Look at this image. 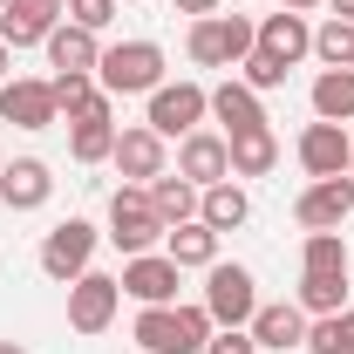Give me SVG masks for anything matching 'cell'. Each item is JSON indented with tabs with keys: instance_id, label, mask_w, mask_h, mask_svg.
Instances as JSON below:
<instances>
[{
	"instance_id": "obj_1",
	"label": "cell",
	"mask_w": 354,
	"mask_h": 354,
	"mask_svg": "<svg viewBox=\"0 0 354 354\" xmlns=\"http://www.w3.org/2000/svg\"><path fill=\"white\" fill-rule=\"evenodd\" d=\"M130 334H136L143 354H205V341H212L218 327H212V313L198 300V307H143Z\"/></svg>"
},
{
	"instance_id": "obj_2",
	"label": "cell",
	"mask_w": 354,
	"mask_h": 354,
	"mask_svg": "<svg viewBox=\"0 0 354 354\" xmlns=\"http://www.w3.org/2000/svg\"><path fill=\"white\" fill-rule=\"evenodd\" d=\"M259 48V21H245V14H205V21H191V35H184V55L198 62V68H239L245 55Z\"/></svg>"
},
{
	"instance_id": "obj_3",
	"label": "cell",
	"mask_w": 354,
	"mask_h": 354,
	"mask_svg": "<svg viewBox=\"0 0 354 354\" xmlns=\"http://www.w3.org/2000/svg\"><path fill=\"white\" fill-rule=\"evenodd\" d=\"M95 82L109 88V95H150V88H164V48H157V41H116V48H102Z\"/></svg>"
},
{
	"instance_id": "obj_4",
	"label": "cell",
	"mask_w": 354,
	"mask_h": 354,
	"mask_svg": "<svg viewBox=\"0 0 354 354\" xmlns=\"http://www.w3.org/2000/svg\"><path fill=\"white\" fill-rule=\"evenodd\" d=\"M164 239V218H157V205H150V191L143 184H116L109 191V245L136 259V252H150Z\"/></svg>"
},
{
	"instance_id": "obj_5",
	"label": "cell",
	"mask_w": 354,
	"mask_h": 354,
	"mask_svg": "<svg viewBox=\"0 0 354 354\" xmlns=\"http://www.w3.org/2000/svg\"><path fill=\"white\" fill-rule=\"evenodd\" d=\"M205 313H212V327H252V313H259V279H252V266H205Z\"/></svg>"
},
{
	"instance_id": "obj_6",
	"label": "cell",
	"mask_w": 354,
	"mask_h": 354,
	"mask_svg": "<svg viewBox=\"0 0 354 354\" xmlns=\"http://www.w3.org/2000/svg\"><path fill=\"white\" fill-rule=\"evenodd\" d=\"M205 116H212V88H198V82H164V88H150V130L164 136V143H184L191 130H205Z\"/></svg>"
},
{
	"instance_id": "obj_7",
	"label": "cell",
	"mask_w": 354,
	"mask_h": 354,
	"mask_svg": "<svg viewBox=\"0 0 354 354\" xmlns=\"http://www.w3.org/2000/svg\"><path fill=\"white\" fill-rule=\"evenodd\" d=\"M95 239H102V232H95L88 218H62L41 239V272L55 279V286H75V279L88 272V259H95Z\"/></svg>"
},
{
	"instance_id": "obj_8",
	"label": "cell",
	"mask_w": 354,
	"mask_h": 354,
	"mask_svg": "<svg viewBox=\"0 0 354 354\" xmlns=\"http://www.w3.org/2000/svg\"><path fill=\"white\" fill-rule=\"evenodd\" d=\"M123 293L136 307H177V286H184V266H171V252H136L123 259Z\"/></svg>"
},
{
	"instance_id": "obj_9",
	"label": "cell",
	"mask_w": 354,
	"mask_h": 354,
	"mask_svg": "<svg viewBox=\"0 0 354 354\" xmlns=\"http://www.w3.org/2000/svg\"><path fill=\"white\" fill-rule=\"evenodd\" d=\"M116 307H123V279H109V272H95V266L68 286V327H75V334H102V327L116 320Z\"/></svg>"
},
{
	"instance_id": "obj_10",
	"label": "cell",
	"mask_w": 354,
	"mask_h": 354,
	"mask_svg": "<svg viewBox=\"0 0 354 354\" xmlns=\"http://www.w3.org/2000/svg\"><path fill=\"white\" fill-rule=\"evenodd\" d=\"M354 212V177H313L307 191L293 198V218L307 232H341Z\"/></svg>"
},
{
	"instance_id": "obj_11",
	"label": "cell",
	"mask_w": 354,
	"mask_h": 354,
	"mask_svg": "<svg viewBox=\"0 0 354 354\" xmlns=\"http://www.w3.org/2000/svg\"><path fill=\"white\" fill-rule=\"evenodd\" d=\"M177 177L198 184V191L225 184V177H232V143H225V130H191L184 136V143H177Z\"/></svg>"
},
{
	"instance_id": "obj_12",
	"label": "cell",
	"mask_w": 354,
	"mask_h": 354,
	"mask_svg": "<svg viewBox=\"0 0 354 354\" xmlns=\"http://www.w3.org/2000/svg\"><path fill=\"white\" fill-rule=\"evenodd\" d=\"M348 164H354L348 123H320V116H313L307 130H300V171L307 177H348Z\"/></svg>"
},
{
	"instance_id": "obj_13",
	"label": "cell",
	"mask_w": 354,
	"mask_h": 354,
	"mask_svg": "<svg viewBox=\"0 0 354 354\" xmlns=\"http://www.w3.org/2000/svg\"><path fill=\"white\" fill-rule=\"evenodd\" d=\"M109 164L123 171V184H157L164 177V136L150 130V123H136V130H116V150H109Z\"/></svg>"
},
{
	"instance_id": "obj_14",
	"label": "cell",
	"mask_w": 354,
	"mask_h": 354,
	"mask_svg": "<svg viewBox=\"0 0 354 354\" xmlns=\"http://www.w3.org/2000/svg\"><path fill=\"white\" fill-rule=\"evenodd\" d=\"M62 28V0H7L0 7V41L7 48H41Z\"/></svg>"
},
{
	"instance_id": "obj_15",
	"label": "cell",
	"mask_w": 354,
	"mask_h": 354,
	"mask_svg": "<svg viewBox=\"0 0 354 354\" xmlns=\"http://www.w3.org/2000/svg\"><path fill=\"white\" fill-rule=\"evenodd\" d=\"M48 198H55V171H48L41 157L0 164V205H7V212H41Z\"/></svg>"
},
{
	"instance_id": "obj_16",
	"label": "cell",
	"mask_w": 354,
	"mask_h": 354,
	"mask_svg": "<svg viewBox=\"0 0 354 354\" xmlns=\"http://www.w3.org/2000/svg\"><path fill=\"white\" fill-rule=\"evenodd\" d=\"M259 55L286 62V68H300V62L313 55V28H307V14H293V7L266 14V21H259Z\"/></svg>"
},
{
	"instance_id": "obj_17",
	"label": "cell",
	"mask_w": 354,
	"mask_h": 354,
	"mask_svg": "<svg viewBox=\"0 0 354 354\" xmlns=\"http://www.w3.org/2000/svg\"><path fill=\"white\" fill-rule=\"evenodd\" d=\"M252 341H259V354H293V348H307V313L293 307V300H272L259 313H252Z\"/></svg>"
},
{
	"instance_id": "obj_18",
	"label": "cell",
	"mask_w": 354,
	"mask_h": 354,
	"mask_svg": "<svg viewBox=\"0 0 354 354\" xmlns=\"http://www.w3.org/2000/svg\"><path fill=\"white\" fill-rule=\"evenodd\" d=\"M0 123H14V130H48V123H55V95H48V82H28V75L0 82Z\"/></svg>"
},
{
	"instance_id": "obj_19",
	"label": "cell",
	"mask_w": 354,
	"mask_h": 354,
	"mask_svg": "<svg viewBox=\"0 0 354 354\" xmlns=\"http://www.w3.org/2000/svg\"><path fill=\"white\" fill-rule=\"evenodd\" d=\"M48 95H55V116H68V123H82V116H116V95L95 82V75H55Z\"/></svg>"
},
{
	"instance_id": "obj_20",
	"label": "cell",
	"mask_w": 354,
	"mask_h": 354,
	"mask_svg": "<svg viewBox=\"0 0 354 354\" xmlns=\"http://www.w3.org/2000/svg\"><path fill=\"white\" fill-rule=\"evenodd\" d=\"M41 48H48V62H55V75H95V62H102V41L88 28H75V21H62Z\"/></svg>"
},
{
	"instance_id": "obj_21",
	"label": "cell",
	"mask_w": 354,
	"mask_h": 354,
	"mask_svg": "<svg viewBox=\"0 0 354 354\" xmlns=\"http://www.w3.org/2000/svg\"><path fill=\"white\" fill-rule=\"evenodd\" d=\"M212 116H218V130H225V136L266 130V102H259V95H252V88H245V82H239V75L212 88Z\"/></svg>"
},
{
	"instance_id": "obj_22",
	"label": "cell",
	"mask_w": 354,
	"mask_h": 354,
	"mask_svg": "<svg viewBox=\"0 0 354 354\" xmlns=\"http://www.w3.org/2000/svg\"><path fill=\"white\" fill-rule=\"evenodd\" d=\"M164 252H171V266H184V272H191V266L205 272V266H218V232H212L205 218L171 225V232H164Z\"/></svg>"
},
{
	"instance_id": "obj_23",
	"label": "cell",
	"mask_w": 354,
	"mask_h": 354,
	"mask_svg": "<svg viewBox=\"0 0 354 354\" xmlns=\"http://www.w3.org/2000/svg\"><path fill=\"white\" fill-rule=\"evenodd\" d=\"M198 218H205V225H212V232L225 239V232H239V225L252 218V198H245V191L225 177V184H212V191L198 198Z\"/></svg>"
},
{
	"instance_id": "obj_24",
	"label": "cell",
	"mask_w": 354,
	"mask_h": 354,
	"mask_svg": "<svg viewBox=\"0 0 354 354\" xmlns=\"http://www.w3.org/2000/svg\"><path fill=\"white\" fill-rule=\"evenodd\" d=\"M313 116L320 123H354V68H320L313 75Z\"/></svg>"
},
{
	"instance_id": "obj_25",
	"label": "cell",
	"mask_w": 354,
	"mask_h": 354,
	"mask_svg": "<svg viewBox=\"0 0 354 354\" xmlns=\"http://www.w3.org/2000/svg\"><path fill=\"white\" fill-rule=\"evenodd\" d=\"M116 116H82V123H68V157L75 164H109V150H116Z\"/></svg>"
},
{
	"instance_id": "obj_26",
	"label": "cell",
	"mask_w": 354,
	"mask_h": 354,
	"mask_svg": "<svg viewBox=\"0 0 354 354\" xmlns=\"http://www.w3.org/2000/svg\"><path fill=\"white\" fill-rule=\"evenodd\" d=\"M198 198H205V191H198V184H184V177H171V171L150 184V205H157L164 232H171V225H191V218H198Z\"/></svg>"
},
{
	"instance_id": "obj_27",
	"label": "cell",
	"mask_w": 354,
	"mask_h": 354,
	"mask_svg": "<svg viewBox=\"0 0 354 354\" xmlns=\"http://www.w3.org/2000/svg\"><path fill=\"white\" fill-rule=\"evenodd\" d=\"M293 307L307 313V320L341 313L348 307V272H300V300H293Z\"/></svg>"
},
{
	"instance_id": "obj_28",
	"label": "cell",
	"mask_w": 354,
	"mask_h": 354,
	"mask_svg": "<svg viewBox=\"0 0 354 354\" xmlns=\"http://www.w3.org/2000/svg\"><path fill=\"white\" fill-rule=\"evenodd\" d=\"M232 143V177H266L279 164V136L272 130H245V136H225Z\"/></svg>"
},
{
	"instance_id": "obj_29",
	"label": "cell",
	"mask_w": 354,
	"mask_h": 354,
	"mask_svg": "<svg viewBox=\"0 0 354 354\" xmlns=\"http://www.w3.org/2000/svg\"><path fill=\"white\" fill-rule=\"evenodd\" d=\"M313 55H320V68H354V21L327 14L313 28Z\"/></svg>"
},
{
	"instance_id": "obj_30",
	"label": "cell",
	"mask_w": 354,
	"mask_h": 354,
	"mask_svg": "<svg viewBox=\"0 0 354 354\" xmlns=\"http://www.w3.org/2000/svg\"><path fill=\"white\" fill-rule=\"evenodd\" d=\"M307 348H313V354H354V307L307 320Z\"/></svg>"
},
{
	"instance_id": "obj_31",
	"label": "cell",
	"mask_w": 354,
	"mask_h": 354,
	"mask_svg": "<svg viewBox=\"0 0 354 354\" xmlns=\"http://www.w3.org/2000/svg\"><path fill=\"white\" fill-rule=\"evenodd\" d=\"M300 272H348V245H341V232H307V245H300Z\"/></svg>"
},
{
	"instance_id": "obj_32",
	"label": "cell",
	"mask_w": 354,
	"mask_h": 354,
	"mask_svg": "<svg viewBox=\"0 0 354 354\" xmlns=\"http://www.w3.org/2000/svg\"><path fill=\"white\" fill-rule=\"evenodd\" d=\"M286 75H293V68H286V62H272V55H259V48L239 62V82L252 88V95H266V88H286Z\"/></svg>"
},
{
	"instance_id": "obj_33",
	"label": "cell",
	"mask_w": 354,
	"mask_h": 354,
	"mask_svg": "<svg viewBox=\"0 0 354 354\" xmlns=\"http://www.w3.org/2000/svg\"><path fill=\"white\" fill-rule=\"evenodd\" d=\"M116 7H123V0H62V21H75V28H88V35H102V28L116 21Z\"/></svg>"
},
{
	"instance_id": "obj_34",
	"label": "cell",
	"mask_w": 354,
	"mask_h": 354,
	"mask_svg": "<svg viewBox=\"0 0 354 354\" xmlns=\"http://www.w3.org/2000/svg\"><path fill=\"white\" fill-rule=\"evenodd\" d=\"M205 354H259V341H252V327H218L205 341Z\"/></svg>"
},
{
	"instance_id": "obj_35",
	"label": "cell",
	"mask_w": 354,
	"mask_h": 354,
	"mask_svg": "<svg viewBox=\"0 0 354 354\" xmlns=\"http://www.w3.org/2000/svg\"><path fill=\"white\" fill-rule=\"evenodd\" d=\"M171 7H177V14H191V21H205V14H218L225 0H171Z\"/></svg>"
},
{
	"instance_id": "obj_36",
	"label": "cell",
	"mask_w": 354,
	"mask_h": 354,
	"mask_svg": "<svg viewBox=\"0 0 354 354\" xmlns=\"http://www.w3.org/2000/svg\"><path fill=\"white\" fill-rule=\"evenodd\" d=\"M7 68H14V48L0 41V82H7Z\"/></svg>"
},
{
	"instance_id": "obj_37",
	"label": "cell",
	"mask_w": 354,
	"mask_h": 354,
	"mask_svg": "<svg viewBox=\"0 0 354 354\" xmlns=\"http://www.w3.org/2000/svg\"><path fill=\"white\" fill-rule=\"evenodd\" d=\"M327 7H334V14H341V21H354V0H327Z\"/></svg>"
},
{
	"instance_id": "obj_38",
	"label": "cell",
	"mask_w": 354,
	"mask_h": 354,
	"mask_svg": "<svg viewBox=\"0 0 354 354\" xmlns=\"http://www.w3.org/2000/svg\"><path fill=\"white\" fill-rule=\"evenodd\" d=\"M286 7H293V14H307V7H320V0H286Z\"/></svg>"
},
{
	"instance_id": "obj_39",
	"label": "cell",
	"mask_w": 354,
	"mask_h": 354,
	"mask_svg": "<svg viewBox=\"0 0 354 354\" xmlns=\"http://www.w3.org/2000/svg\"><path fill=\"white\" fill-rule=\"evenodd\" d=\"M0 354H28V348H21V341H0Z\"/></svg>"
},
{
	"instance_id": "obj_40",
	"label": "cell",
	"mask_w": 354,
	"mask_h": 354,
	"mask_svg": "<svg viewBox=\"0 0 354 354\" xmlns=\"http://www.w3.org/2000/svg\"><path fill=\"white\" fill-rule=\"evenodd\" d=\"M123 7H136V0H123Z\"/></svg>"
},
{
	"instance_id": "obj_41",
	"label": "cell",
	"mask_w": 354,
	"mask_h": 354,
	"mask_svg": "<svg viewBox=\"0 0 354 354\" xmlns=\"http://www.w3.org/2000/svg\"><path fill=\"white\" fill-rule=\"evenodd\" d=\"M348 177H354V164H348Z\"/></svg>"
},
{
	"instance_id": "obj_42",
	"label": "cell",
	"mask_w": 354,
	"mask_h": 354,
	"mask_svg": "<svg viewBox=\"0 0 354 354\" xmlns=\"http://www.w3.org/2000/svg\"><path fill=\"white\" fill-rule=\"evenodd\" d=\"M0 7H7V0H0Z\"/></svg>"
},
{
	"instance_id": "obj_43",
	"label": "cell",
	"mask_w": 354,
	"mask_h": 354,
	"mask_svg": "<svg viewBox=\"0 0 354 354\" xmlns=\"http://www.w3.org/2000/svg\"><path fill=\"white\" fill-rule=\"evenodd\" d=\"M0 164H7V157H0Z\"/></svg>"
}]
</instances>
